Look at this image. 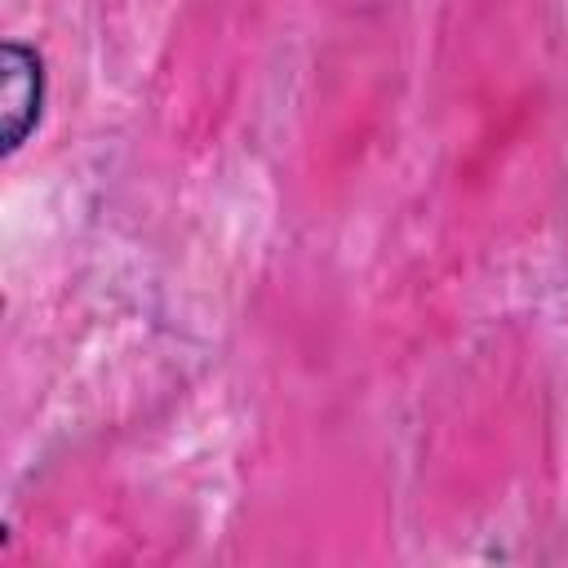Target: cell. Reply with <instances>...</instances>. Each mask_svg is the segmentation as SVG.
<instances>
[{
  "label": "cell",
  "mask_w": 568,
  "mask_h": 568,
  "mask_svg": "<svg viewBox=\"0 0 568 568\" xmlns=\"http://www.w3.org/2000/svg\"><path fill=\"white\" fill-rule=\"evenodd\" d=\"M44 58L27 40H4L0 44V155H18L22 142L40 129L44 115Z\"/></svg>",
  "instance_id": "cell-1"
}]
</instances>
